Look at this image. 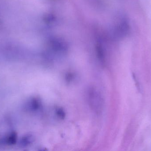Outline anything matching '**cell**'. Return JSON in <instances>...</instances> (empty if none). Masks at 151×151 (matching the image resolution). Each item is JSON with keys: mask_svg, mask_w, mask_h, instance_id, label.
Returning a JSON list of instances; mask_svg holds the SVG:
<instances>
[{"mask_svg": "<svg viewBox=\"0 0 151 151\" xmlns=\"http://www.w3.org/2000/svg\"><path fill=\"white\" fill-rule=\"evenodd\" d=\"M88 99L91 109L96 113H100L103 110V101L99 93L93 88L88 90Z\"/></svg>", "mask_w": 151, "mask_h": 151, "instance_id": "cell-1", "label": "cell"}, {"mask_svg": "<svg viewBox=\"0 0 151 151\" xmlns=\"http://www.w3.org/2000/svg\"><path fill=\"white\" fill-rule=\"evenodd\" d=\"M56 113L58 116L62 119H63L65 118V113L63 109H58L57 110Z\"/></svg>", "mask_w": 151, "mask_h": 151, "instance_id": "cell-2", "label": "cell"}]
</instances>
